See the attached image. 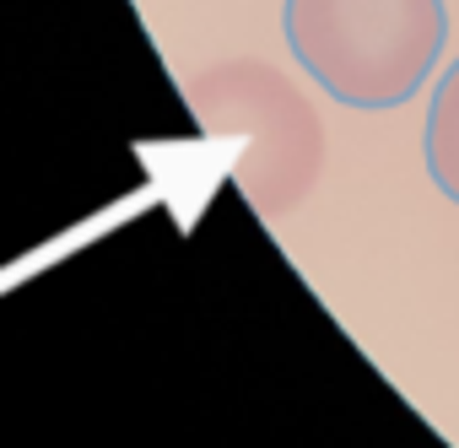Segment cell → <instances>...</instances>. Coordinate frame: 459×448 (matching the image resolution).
I'll return each instance as SVG.
<instances>
[{
    "label": "cell",
    "mask_w": 459,
    "mask_h": 448,
    "mask_svg": "<svg viewBox=\"0 0 459 448\" xmlns=\"http://www.w3.org/2000/svg\"><path fill=\"white\" fill-rule=\"evenodd\" d=\"M287 49L325 98L378 114L411 103L448 44L443 0H287Z\"/></svg>",
    "instance_id": "obj_1"
},
{
    "label": "cell",
    "mask_w": 459,
    "mask_h": 448,
    "mask_svg": "<svg viewBox=\"0 0 459 448\" xmlns=\"http://www.w3.org/2000/svg\"><path fill=\"white\" fill-rule=\"evenodd\" d=\"M421 157H427V178L437 184V194L459 205V60L437 76V87L427 98Z\"/></svg>",
    "instance_id": "obj_2"
}]
</instances>
